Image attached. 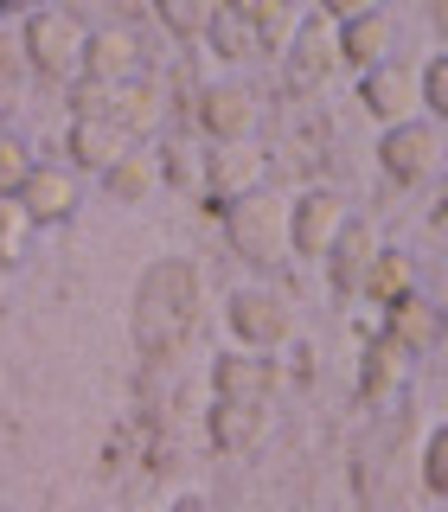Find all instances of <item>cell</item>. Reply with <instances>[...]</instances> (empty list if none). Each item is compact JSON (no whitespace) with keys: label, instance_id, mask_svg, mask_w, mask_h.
Returning <instances> with one entry per match:
<instances>
[{"label":"cell","instance_id":"8fae6325","mask_svg":"<svg viewBox=\"0 0 448 512\" xmlns=\"http://www.w3.org/2000/svg\"><path fill=\"white\" fill-rule=\"evenodd\" d=\"M141 71V32L135 26H96L84 39V77L96 84H128Z\"/></svg>","mask_w":448,"mask_h":512},{"label":"cell","instance_id":"4fadbf2b","mask_svg":"<svg viewBox=\"0 0 448 512\" xmlns=\"http://www.w3.org/2000/svg\"><path fill=\"white\" fill-rule=\"evenodd\" d=\"M199 128L212 141H250L256 128V96L244 84H205L199 90Z\"/></svg>","mask_w":448,"mask_h":512},{"label":"cell","instance_id":"277c9868","mask_svg":"<svg viewBox=\"0 0 448 512\" xmlns=\"http://www.w3.org/2000/svg\"><path fill=\"white\" fill-rule=\"evenodd\" d=\"M333 71H340V26L327 13H308L282 45V77H288V90H320Z\"/></svg>","mask_w":448,"mask_h":512},{"label":"cell","instance_id":"cb8c5ba5","mask_svg":"<svg viewBox=\"0 0 448 512\" xmlns=\"http://www.w3.org/2000/svg\"><path fill=\"white\" fill-rule=\"evenodd\" d=\"M26 237H32V218H26V205H20V199H0V263H20Z\"/></svg>","mask_w":448,"mask_h":512},{"label":"cell","instance_id":"5b68a950","mask_svg":"<svg viewBox=\"0 0 448 512\" xmlns=\"http://www.w3.org/2000/svg\"><path fill=\"white\" fill-rule=\"evenodd\" d=\"M436 122H423V116H404V122H391L384 128V141H378V167L391 173V186H423L429 173H436Z\"/></svg>","mask_w":448,"mask_h":512},{"label":"cell","instance_id":"8992f818","mask_svg":"<svg viewBox=\"0 0 448 512\" xmlns=\"http://www.w3.org/2000/svg\"><path fill=\"white\" fill-rule=\"evenodd\" d=\"M13 199L26 205L32 224H64L77 212V199H84V186H77V167H64V160H32L26 186Z\"/></svg>","mask_w":448,"mask_h":512},{"label":"cell","instance_id":"f1b7e54d","mask_svg":"<svg viewBox=\"0 0 448 512\" xmlns=\"http://www.w3.org/2000/svg\"><path fill=\"white\" fill-rule=\"evenodd\" d=\"M314 13H327L333 26H346V20H359V13H378V0H314Z\"/></svg>","mask_w":448,"mask_h":512},{"label":"cell","instance_id":"30bf717a","mask_svg":"<svg viewBox=\"0 0 448 512\" xmlns=\"http://www.w3.org/2000/svg\"><path fill=\"white\" fill-rule=\"evenodd\" d=\"M256 186H263V154H256L250 141H218V148L205 154V199L212 205H231Z\"/></svg>","mask_w":448,"mask_h":512},{"label":"cell","instance_id":"ffe728a7","mask_svg":"<svg viewBox=\"0 0 448 512\" xmlns=\"http://www.w3.org/2000/svg\"><path fill=\"white\" fill-rule=\"evenodd\" d=\"M103 186L116 192V199H128V205H141L148 192L160 186V154H141V148H128L116 167L103 173Z\"/></svg>","mask_w":448,"mask_h":512},{"label":"cell","instance_id":"d4e9b609","mask_svg":"<svg viewBox=\"0 0 448 512\" xmlns=\"http://www.w3.org/2000/svg\"><path fill=\"white\" fill-rule=\"evenodd\" d=\"M26 173H32V154L20 148V141L0 135V199H13V192L26 186Z\"/></svg>","mask_w":448,"mask_h":512},{"label":"cell","instance_id":"7402d4cb","mask_svg":"<svg viewBox=\"0 0 448 512\" xmlns=\"http://www.w3.org/2000/svg\"><path fill=\"white\" fill-rule=\"evenodd\" d=\"M154 13H160V26H167L180 45H192V39L212 32V20L224 13V0H154Z\"/></svg>","mask_w":448,"mask_h":512},{"label":"cell","instance_id":"6da1fadb","mask_svg":"<svg viewBox=\"0 0 448 512\" xmlns=\"http://www.w3.org/2000/svg\"><path fill=\"white\" fill-rule=\"evenodd\" d=\"M218 212H224V237H231L237 256H250V263H263V269L288 256V199L282 192L256 186L244 199L218 205Z\"/></svg>","mask_w":448,"mask_h":512},{"label":"cell","instance_id":"ba28073f","mask_svg":"<svg viewBox=\"0 0 448 512\" xmlns=\"http://www.w3.org/2000/svg\"><path fill=\"white\" fill-rule=\"evenodd\" d=\"M340 192H327V186H314V192H301L295 205H288V250L295 256H327V244L340 237Z\"/></svg>","mask_w":448,"mask_h":512},{"label":"cell","instance_id":"4dcf8cb0","mask_svg":"<svg viewBox=\"0 0 448 512\" xmlns=\"http://www.w3.org/2000/svg\"><path fill=\"white\" fill-rule=\"evenodd\" d=\"M0 7H7V13H32V0H0Z\"/></svg>","mask_w":448,"mask_h":512},{"label":"cell","instance_id":"83f0119b","mask_svg":"<svg viewBox=\"0 0 448 512\" xmlns=\"http://www.w3.org/2000/svg\"><path fill=\"white\" fill-rule=\"evenodd\" d=\"M109 96H116V84L84 77V84H77V116H109Z\"/></svg>","mask_w":448,"mask_h":512},{"label":"cell","instance_id":"5bb4252c","mask_svg":"<svg viewBox=\"0 0 448 512\" xmlns=\"http://www.w3.org/2000/svg\"><path fill=\"white\" fill-rule=\"evenodd\" d=\"M128 148H135V141H128L109 116H77L71 135H64V154H71V167H84V173H109Z\"/></svg>","mask_w":448,"mask_h":512},{"label":"cell","instance_id":"1f68e13d","mask_svg":"<svg viewBox=\"0 0 448 512\" xmlns=\"http://www.w3.org/2000/svg\"><path fill=\"white\" fill-rule=\"evenodd\" d=\"M0 135H7V122H0Z\"/></svg>","mask_w":448,"mask_h":512},{"label":"cell","instance_id":"44dd1931","mask_svg":"<svg viewBox=\"0 0 448 512\" xmlns=\"http://www.w3.org/2000/svg\"><path fill=\"white\" fill-rule=\"evenodd\" d=\"M410 288H416L410 256H404V250H378V256H372V269H365V288H359V295H372L378 308H391V301H397V295H410Z\"/></svg>","mask_w":448,"mask_h":512},{"label":"cell","instance_id":"ac0fdd59","mask_svg":"<svg viewBox=\"0 0 448 512\" xmlns=\"http://www.w3.org/2000/svg\"><path fill=\"white\" fill-rule=\"evenodd\" d=\"M212 391L218 397H256L263 404L269 397V359H256V352L244 346V352H224V359H212Z\"/></svg>","mask_w":448,"mask_h":512},{"label":"cell","instance_id":"603a6c76","mask_svg":"<svg viewBox=\"0 0 448 512\" xmlns=\"http://www.w3.org/2000/svg\"><path fill=\"white\" fill-rule=\"evenodd\" d=\"M205 39H212V52H218V58H231V64H237V58H256V52H263L256 26H250L237 7H224L218 20H212V32H205Z\"/></svg>","mask_w":448,"mask_h":512},{"label":"cell","instance_id":"4316f807","mask_svg":"<svg viewBox=\"0 0 448 512\" xmlns=\"http://www.w3.org/2000/svg\"><path fill=\"white\" fill-rule=\"evenodd\" d=\"M416 77H423V103H429V109H436V116L448 122V52H442L436 64H429V71H416Z\"/></svg>","mask_w":448,"mask_h":512},{"label":"cell","instance_id":"3957f363","mask_svg":"<svg viewBox=\"0 0 448 512\" xmlns=\"http://www.w3.org/2000/svg\"><path fill=\"white\" fill-rule=\"evenodd\" d=\"M224 320H231V340L250 346V352H269L295 333V301L282 288H237L224 301Z\"/></svg>","mask_w":448,"mask_h":512},{"label":"cell","instance_id":"7a4b0ae2","mask_svg":"<svg viewBox=\"0 0 448 512\" xmlns=\"http://www.w3.org/2000/svg\"><path fill=\"white\" fill-rule=\"evenodd\" d=\"M20 39H26V64L39 77H58V84H64V77L84 71V39H90V32L77 26L64 7H32L26 26H20Z\"/></svg>","mask_w":448,"mask_h":512},{"label":"cell","instance_id":"2e32d148","mask_svg":"<svg viewBox=\"0 0 448 512\" xmlns=\"http://www.w3.org/2000/svg\"><path fill=\"white\" fill-rule=\"evenodd\" d=\"M391 45H397V32H391L384 13H359V20L340 26V64H352V71L384 64V58H391Z\"/></svg>","mask_w":448,"mask_h":512},{"label":"cell","instance_id":"484cf974","mask_svg":"<svg viewBox=\"0 0 448 512\" xmlns=\"http://www.w3.org/2000/svg\"><path fill=\"white\" fill-rule=\"evenodd\" d=\"M423 480L436 493H448V429H436V436H429V448H423Z\"/></svg>","mask_w":448,"mask_h":512},{"label":"cell","instance_id":"e0dca14e","mask_svg":"<svg viewBox=\"0 0 448 512\" xmlns=\"http://www.w3.org/2000/svg\"><path fill=\"white\" fill-rule=\"evenodd\" d=\"M256 436H263V404H256V397H218L212 404V448L237 455V448H250Z\"/></svg>","mask_w":448,"mask_h":512},{"label":"cell","instance_id":"f546056e","mask_svg":"<svg viewBox=\"0 0 448 512\" xmlns=\"http://www.w3.org/2000/svg\"><path fill=\"white\" fill-rule=\"evenodd\" d=\"M167 512H212V506H205V500H199V493H186V500H173Z\"/></svg>","mask_w":448,"mask_h":512},{"label":"cell","instance_id":"9a60e30c","mask_svg":"<svg viewBox=\"0 0 448 512\" xmlns=\"http://www.w3.org/2000/svg\"><path fill=\"white\" fill-rule=\"evenodd\" d=\"M384 333H391L404 352H429L442 340V314H436V301H423L410 288V295H397L391 308H384Z\"/></svg>","mask_w":448,"mask_h":512},{"label":"cell","instance_id":"d6986e66","mask_svg":"<svg viewBox=\"0 0 448 512\" xmlns=\"http://www.w3.org/2000/svg\"><path fill=\"white\" fill-rule=\"evenodd\" d=\"M404 372H410V352L391 340V333H378L372 346H365V359H359V391L365 397H391L397 384H404Z\"/></svg>","mask_w":448,"mask_h":512},{"label":"cell","instance_id":"52a82bcc","mask_svg":"<svg viewBox=\"0 0 448 512\" xmlns=\"http://www.w3.org/2000/svg\"><path fill=\"white\" fill-rule=\"evenodd\" d=\"M359 103L372 109L384 128H391V122H404L410 109L423 103V77H416L410 64L384 58V64H372V71H359Z\"/></svg>","mask_w":448,"mask_h":512},{"label":"cell","instance_id":"7c38bea8","mask_svg":"<svg viewBox=\"0 0 448 512\" xmlns=\"http://www.w3.org/2000/svg\"><path fill=\"white\" fill-rule=\"evenodd\" d=\"M109 122H116L128 141H135V135H154V128L167 122V90H160V77L135 71L128 84H116V96H109Z\"/></svg>","mask_w":448,"mask_h":512},{"label":"cell","instance_id":"9c48e42d","mask_svg":"<svg viewBox=\"0 0 448 512\" xmlns=\"http://www.w3.org/2000/svg\"><path fill=\"white\" fill-rule=\"evenodd\" d=\"M384 244H378V231L365 218H346L340 224V237L327 244V282H333V295L340 301H352L365 288V269H372V256H378Z\"/></svg>","mask_w":448,"mask_h":512}]
</instances>
